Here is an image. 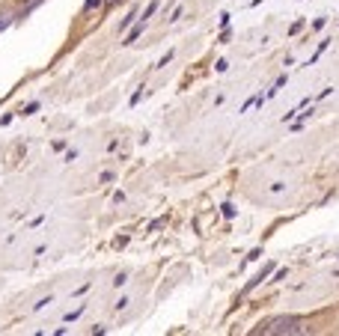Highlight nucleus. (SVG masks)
Here are the masks:
<instances>
[{"instance_id": "2", "label": "nucleus", "mask_w": 339, "mask_h": 336, "mask_svg": "<svg viewBox=\"0 0 339 336\" xmlns=\"http://www.w3.org/2000/svg\"><path fill=\"white\" fill-rule=\"evenodd\" d=\"M12 24V12L9 9H0V30H6Z\"/></svg>"}, {"instance_id": "1", "label": "nucleus", "mask_w": 339, "mask_h": 336, "mask_svg": "<svg viewBox=\"0 0 339 336\" xmlns=\"http://www.w3.org/2000/svg\"><path fill=\"white\" fill-rule=\"evenodd\" d=\"M262 333L265 336H297V333H307V327L294 315H283V318H271L265 327H262Z\"/></svg>"}, {"instance_id": "4", "label": "nucleus", "mask_w": 339, "mask_h": 336, "mask_svg": "<svg viewBox=\"0 0 339 336\" xmlns=\"http://www.w3.org/2000/svg\"><path fill=\"white\" fill-rule=\"evenodd\" d=\"M140 33H143V21H140V24H137V27H134V30H131L128 36H125V45H131V42L137 39V36H140Z\"/></svg>"}, {"instance_id": "6", "label": "nucleus", "mask_w": 339, "mask_h": 336, "mask_svg": "<svg viewBox=\"0 0 339 336\" xmlns=\"http://www.w3.org/2000/svg\"><path fill=\"white\" fill-rule=\"evenodd\" d=\"M104 3H116V0H104Z\"/></svg>"}, {"instance_id": "3", "label": "nucleus", "mask_w": 339, "mask_h": 336, "mask_svg": "<svg viewBox=\"0 0 339 336\" xmlns=\"http://www.w3.org/2000/svg\"><path fill=\"white\" fill-rule=\"evenodd\" d=\"M39 3H42V0H27V3L21 6V18H24V15H30V12H33L36 6H39Z\"/></svg>"}, {"instance_id": "5", "label": "nucleus", "mask_w": 339, "mask_h": 336, "mask_svg": "<svg viewBox=\"0 0 339 336\" xmlns=\"http://www.w3.org/2000/svg\"><path fill=\"white\" fill-rule=\"evenodd\" d=\"M104 3V0H87V3H84V9L90 12V9H95V6H101Z\"/></svg>"}]
</instances>
